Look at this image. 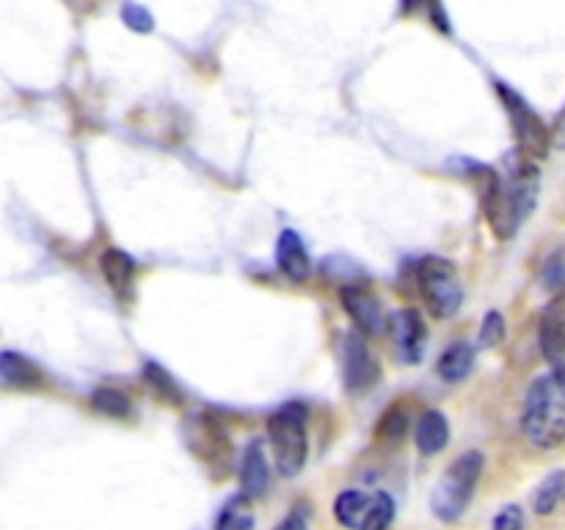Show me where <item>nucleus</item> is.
Here are the masks:
<instances>
[{
  "label": "nucleus",
  "mask_w": 565,
  "mask_h": 530,
  "mask_svg": "<svg viewBox=\"0 0 565 530\" xmlns=\"http://www.w3.org/2000/svg\"><path fill=\"white\" fill-rule=\"evenodd\" d=\"M483 453L467 451L445 469L439 480H436L434 491H430V511L441 522H458L463 511L472 502L478 480L483 475Z\"/></svg>",
  "instance_id": "nucleus-2"
},
{
  "label": "nucleus",
  "mask_w": 565,
  "mask_h": 530,
  "mask_svg": "<svg viewBox=\"0 0 565 530\" xmlns=\"http://www.w3.org/2000/svg\"><path fill=\"white\" fill-rule=\"evenodd\" d=\"M342 379H345V390L356 392V395L367 392L381 379L379 359L370 351L367 337L359 331H351L342 340Z\"/></svg>",
  "instance_id": "nucleus-7"
},
{
  "label": "nucleus",
  "mask_w": 565,
  "mask_h": 530,
  "mask_svg": "<svg viewBox=\"0 0 565 530\" xmlns=\"http://www.w3.org/2000/svg\"><path fill=\"white\" fill-rule=\"evenodd\" d=\"M408 431V414L403 406H392L381 414L379 428H375V436L381 442H401Z\"/></svg>",
  "instance_id": "nucleus-22"
},
{
  "label": "nucleus",
  "mask_w": 565,
  "mask_h": 530,
  "mask_svg": "<svg viewBox=\"0 0 565 530\" xmlns=\"http://www.w3.org/2000/svg\"><path fill=\"white\" fill-rule=\"evenodd\" d=\"M121 22L136 33H152L154 31V17L147 6L136 3V0H125L121 3Z\"/></svg>",
  "instance_id": "nucleus-23"
},
{
  "label": "nucleus",
  "mask_w": 565,
  "mask_h": 530,
  "mask_svg": "<svg viewBox=\"0 0 565 530\" xmlns=\"http://www.w3.org/2000/svg\"><path fill=\"white\" fill-rule=\"evenodd\" d=\"M414 445L423 456H436L450 445V423H447L445 412L428 409L419 414L417 425H414Z\"/></svg>",
  "instance_id": "nucleus-14"
},
{
  "label": "nucleus",
  "mask_w": 565,
  "mask_h": 530,
  "mask_svg": "<svg viewBox=\"0 0 565 530\" xmlns=\"http://www.w3.org/2000/svg\"><path fill=\"white\" fill-rule=\"evenodd\" d=\"M215 530H254V511L246 495H237L224 502L218 519H215Z\"/></svg>",
  "instance_id": "nucleus-20"
},
{
  "label": "nucleus",
  "mask_w": 565,
  "mask_h": 530,
  "mask_svg": "<svg viewBox=\"0 0 565 530\" xmlns=\"http://www.w3.org/2000/svg\"><path fill=\"white\" fill-rule=\"evenodd\" d=\"M565 502V469H555L541 480V486L533 495V511L539 517H550Z\"/></svg>",
  "instance_id": "nucleus-18"
},
{
  "label": "nucleus",
  "mask_w": 565,
  "mask_h": 530,
  "mask_svg": "<svg viewBox=\"0 0 565 530\" xmlns=\"http://www.w3.org/2000/svg\"><path fill=\"white\" fill-rule=\"evenodd\" d=\"M99 271H103L105 282H108V287L116 296H130L132 282H136V259H132L130 254L121 252V248L116 246L105 248L103 257H99Z\"/></svg>",
  "instance_id": "nucleus-15"
},
{
  "label": "nucleus",
  "mask_w": 565,
  "mask_h": 530,
  "mask_svg": "<svg viewBox=\"0 0 565 530\" xmlns=\"http://www.w3.org/2000/svg\"><path fill=\"white\" fill-rule=\"evenodd\" d=\"M505 331H508V324L505 318H502V312L491 309V312L483 318V324H480V346L497 348L502 340H505Z\"/></svg>",
  "instance_id": "nucleus-24"
},
{
  "label": "nucleus",
  "mask_w": 565,
  "mask_h": 530,
  "mask_svg": "<svg viewBox=\"0 0 565 530\" xmlns=\"http://www.w3.org/2000/svg\"><path fill=\"white\" fill-rule=\"evenodd\" d=\"M491 530H524V511L519 506H505L491 522Z\"/></svg>",
  "instance_id": "nucleus-26"
},
{
  "label": "nucleus",
  "mask_w": 565,
  "mask_h": 530,
  "mask_svg": "<svg viewBox=\"0 0 565 530\" xmlns=\"http://www.w3.org/2000/svg\"><path fill=\"white\" fill-rule=\"evenodd\" d=\"M342 309L348 312V318L353 320L359 335L364 337H381L390 326L384 312V304L375 296L373 290H367L364 285H345L340 290Z\"/></svg>",
  "instance_id": "nucleus-8"
},
{
  "label": "nucleus",
  "mask_w": 565,
  "mask_h": 530,
  "mask_svg": "<svg viewBox=\"0 0 565 530\" xmlns=\"http://www.w3.org/2000/svg\"><path fill=\"white\" fill-rule=\"evenodd\" d=\"M274 530H309V506L298 502Z\"/></svg>",
  "instance_id": "nucleus-27"
},
{
  "label": "nucleus",
  "mask_w": 565,
  "mask_h": 530,
  "mask_svg": "<svg viewBox=\"0 0 565 530\" xmlns=\"http://www.w3.org/2000/svg\"><path fill=\"white\" fill-rule=\"evenodd\" d=\"M522 434L541 451L565 442V364H555L550 373L535 379L524 395Z\"/></svg>",
  "instance_id": "nucleus-1"
},
{
  "label": "nucleus",
  "mask_w": 565,
  "mask_h": 530,
  "mask_svg": "<svg viewBox=\"0 0 565 530\" xmlns=\"http://www.w3.org/2000/svg\"><path fill=\"white\" fill-rule=\"evenodd\" d=\"M541 279H544V285L550 287V290L565 293V248H561V252H555L546 259L544 271H541Z\"/></svg>",
  "instance_id": "nucleus-25"
},
{
  "label": "nucleus",
  "mask_w": 565,
  "mask_h": 530,
  "mask_svg": "<svg viewBox=\"0 0 565 530\" xmlns=\"http://www.w3.org/2000/svg\"><path fill=\"white\" fill-rule=\"evenodd\" d=\"M92 409L103 417H114V420H125L132 414V403L127 398V392L116 390V386H97L92 392Z\"/></svg>",
  "instance_id": "nucleus-19"
},
{
  "label": "nucleus",
  "mask_w": 565,
  "mask_h": 530,
  "mask_svg": "<svg viewBox=\"0 0 565 530\" xmlns=\"http://www.w3.org/2000/svg\"><path fill=\"white\" fill-rule=\"evenodd\" d=\"M0 379L9 381V384L22 386V390H31L44 381V373L39 370V364L33 359H28L20 351H0Z\"/></svg>",
  "instance_id": "nucleus-17"
},
{
  "label": "nucleus",
  "mask_w": 565,
  "mask_h": 530,
  "mask_svg": "<svg viewBox=\"0 0 565 530\" xmlns=\"http://www.w3.org/2000/svg\"><path fill=\"white\" fill-rule=\"evenodd\" d=\"M494 88L497 97L502 99V108H505L508 119H511L519 149H522L527 158H546V155H550L552 136L546 121L539 116V110H535L516 88L508 86V83H494Z\"/></svg>",
  "instance_id": "nucleus-6"
},
{
  "label": "nucleus",
  "mask_w": 565,
  "mask_h": 530,
  "mask_svg": "<svg viewBox=\"0 0 565 530\" xmlns=\"http://www.w3.org/2000/svg\"><path fill=\"white\" fill-rule=\"evenodd\" d=\"M417 290L434 318H452L463 304V285L456 265L445 257H425L417 263Z\"/></svg>",
  "instance_id": "nucleus-4"
},
{
  "label": "nucleus",
  "mask_w": 565,
  "mask_h": 530,
  "mask_svg": "<svg viewBox=\"0 0 565 530\" xmlns=\"http://www.w3.org/2000/svg\"><path fill=\"white\" fill-rule=\"evenodd\" d=\"M539 342H541V353H544L552 364H563V357H565V293H557V296L546 304L544 315H541V324H539Z\"/></svg>",
  "instance_id": "nucleus-11"
},
{
  "label": "nucleus",
  "mask_w": 565,
  "mask_h": 530,
  "mask_svg": "<svg viewBox=\"0 0 565 530\" xmlns=\"http://www.w3.org/2000/svg\"><path fill=\"white\" fill-rule=\"evenodd\" d=\"M428 0H401V14H414V11L425 9Z\"/></svg>",
  "instance_id": "nucleus-28"
},
{
  "label": "nucleus",
  "mask_w": 565,
  "mask_h": 530,
  "mask_svg": "<svg viewBox=\"0 0 565 530\" xmlns=\"http://www.w3.org/2000/svg\"><path fill=\"white\" fill-rule=\"evenodd\" d=\"M392 331H395V351L401 362L417 364L423 362L425 348H428V326L419 309L403 307L392 318Z\"/></svg>",
  "instance_id": "nucleus-10"
},
{
  "label": "nucleus",
  "mask_w": 565,
  "mask_h": 530,
  "mask_svg": "<svg viewBox=\"0 0 565 530\" xmlns=\"http://www.w3.org/2000/svg\"><path fill=\"white\" fill-rule=\"evenodd\" d=\"M307 406L298 401L285 403L268 417V439L274 447L276 469L285 478H296L303 473L309 458V439H307Z\"/></svg>",
  "instance_id": "nucleus-3"
},
{
  "label": "nucleus",
  "mask_w": 565,
  "mask_h": 530,
  "mask_svg": "<svg viewBox=\"0 0 565 530\" xmlns=\"http://www.w3.org/2000/svg\"><path fill=\"white\" fill-rule=\"evenodd\" d=\"M143 381H147L149 390H152L154 395L160 398V401H166V403H182L180 386H177V381L171 379V375L166 373V370L160 368V364L149 362L147 368H143Z\"/></svg>",
  "instance_id": "nucleus-21"
},
{
  "label": "nucleus",
  "mask_w": 565,
  "mask_h": 530,
  "mask_svg": "<svg viewBox=\"0 0 565 530\" xmlns=\"http://www.w3.org/2000/svg\"><path fill=\"white\" fill-rule=\"evenodd\" d=\"M334 517L348 530H390L397 506L384 489H345L337 495Z\"/></svg>",
  "instance_id": "nucleus-5"
},
{
  "label": "nucleus",
  "mask_w": 565,
  "mask_h": 530,
  "mask_svg": "<svg viewBox=\"0 0 565 530\" xmlns=\"http://www.w3.org/2000/svg\"><path fill=\"white\" fill-rule=\"evenodd\" d=\"M185 442L202 462L215 464V467H221L230 453V436H226L224 425L207 412L191 414L185 420Z\"/></svg>",
  "instance_id": "nucleus-9"
},
{
  "label": "nucleus",
  "mask_w": 565,
  "mask_h": 530,
  "mask_svg": "<svg viewBox=\"0 0 565 530\" xmlns=\"http://www.w3.org/2000/svg\"><path fill=\"white\" fill-rule=\"evenodd\" d=\"M475 348L469 346L467 340H458L452 346H447L441 351L439 362H436V373H439L441 381L447 384H456V381H463L475 370Z\"/></svg>",
  "instance_id": "nucleus-16"
},
{
  "label": "nucleus",
  "mask_w": 565,
  "mask_h": 530,
  "mask_svg": "<svg viewBox=\"0 0 565 530\" xmlns=\"http://www.w3.org/2000/svg\"><path fill=\"white\" fill-rule=\"evenodd\" d=\"M276 265L290 282H303L312 274V259L296 230H281L276 241Z\"/></svg>",
  "instance_id": "nucleus-13"
},
{
  "label": "nucleus",
  "mask_w": 565,
  "mask_h": 530,
  "mask_svg": "<svg viewBox=\"0 0 565 530\" xmlns=\"http://www.w3.org/2000/svg\"><path fill=\"white\" fill-rule=\"evenodd\" d=\"M270 486V464L265 458V447L259 439H252L243 447L241 456V495L257 500Z\"/></svg>",
  "instance_id": "nucleus-12"
}]
</instances>
